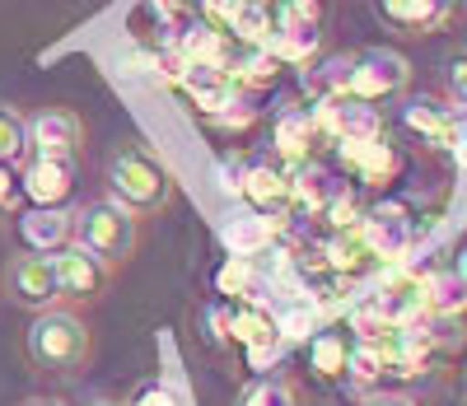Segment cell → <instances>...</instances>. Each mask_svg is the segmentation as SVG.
Masks as SVG:
<instances>
[{"label": "cell", "mask_w": 467, "mask_h": 406, "mask_svg": "<svg viewBox=\"0 0 467 406\" xmlns=\"http://www.w3.org/2000/svg\"><path fill=\"white\" fill-rule=\"evenodd\" d=\"M173 196V178L164 169V159L145 150V145H117L108 154V201H117L122 211L140 215H160Z\"/></svg>", "instance_id": "1"}, {"label": "cell", "mask_w": 467, "mask_h": 406, "mask_svg": "<svg viewBox=\"0 0 467 406\" xmlns=\"http://www.w3.org/2000/svg\"><path fill=\"white\" fill-rule=\"evenodd\" d=\"M24 346H28V359L37 370L75 374V370H85V359H89V328H85V318H75L70 308H47V313L33 318Z\"/></svg>", "instance_id": "2"}, {"label": "cell", "mask_w": 467, "mask_h": 406, "mask_svg": "<svg viewBox=\"0 0 467 406\" xmlns=\"http://www.w3.org/2000/svg\"><path fill=\"white\" fill-rule=\"evenodd\" d=\"M136 238H140V220L108 196L89 201L80 215H70V243H80L85 253H94L108 271L122 266L136 253Z\"/></svg>", "instance_id": "3"}, {"label": "cell", "mask_w": 467, "mask_h": 406, "mask_svg": "<svg viewBox=\"0 0 467 406\" xmlns=\"http://www.w3.org/2000/svg\"><path fill=\"white\" fill-rule=\"evenodd\" d=\"M411 85V61L393 47H365L350 57V70H346V85H341V99H356V103H383V99H398L407 94Z\"/></svg>", "instance_id": "4"}, {"label": "cell", "mask_w": 467, "mask_h": 406, "mask_svg": "<svg viewBox=\"0 0 467 406\" xmlns=\"http://www.w3.org/2000/svg\"><path fill=\"white\" fill-rule=\"evenodd\" d=\"M5 295L19 304V308H33V313H47L61 304V290H57V266L52 257L43 253H24L10 262L5 271Z\"/></svg>", "instance_id": "5"}, {"label": "cell", "mask_w": 467, "mask_h": 406, "mask_svg": "<svg viewBox=\"0 0 467 406\" xmlns=\"http://www.w3.org/2000/svg\"><path fill=\"white\" fill-rule=\"evenodd\" d=\"M85 145V121L70 108H43L28 121V150L33 159H61V164H75V154Z\"/></svg>", "instance_id": "6"}, {"label": "cell", "mask_w": 467, "mask_h": 406, "mask_svg": "<svg viewBox=\"0 0 467 406\" xmlns=\"http://www.w3.org/2000/svg\"><path fill=\"white\" fill-rule=\"evenodd\" d=\"M52 266H57V290H61V299H70V304L99 299V295L108 290V276H112L94 253L80 248V243H66L61 253H52Z\"/></svg>", "instance_id": "7"}, {"label": "cell", "mask_w": 467, "mask_h": 406, "mask_svg": "<svg viewBox=\"0 0 467 406\" xmlns=\"http://www.w3.org/2000/svg\"><path fill=\"white\" fill-rule=\"evenodd\" d=\"M374 15L398 37H431L453 19L449 0H374Z\"/></svg>", "instance_id": "8"}, {"label": "cell", "mask_w": 467, "mask_h": 406, "mask_svg": "<svg viewBox=\"0 0 467 406\" xmlns=\"http://www.w3.org/2000/svg\"><path fill=\"white\" fill-rule=\"evenodd\" d=\"M19 192L37 211H61L70 201V192H75V169L61 164V159H28V169L19 178Z\"/></svg>", "instance_id": "9"}, {"label": "cell", "mask_w": 467, "mask_h": 406, "mask_svg": "<svg viewBox=\"0 0 467 406\" xmlns=\"http://www.w3.org/2000/svg\"><path fill=\"white\" fill-rule=\"evenodd\" d=\"M327 117H332L337 141H341V145H350V150L379 145V136H383V117H379V108H369V103L337 99V103H327Z\"/></svg>", "instance_id": "10"}, {"label": "cell", "mask_w": 467, "mask_h": 406, "mask_svg": "<svg viewBox=\"0 0 467 406\" xmlns=\"http://www.w3.org/2000/svg\"><path fill=\"white\" fill-rule=\"evenodd\" d=\"M19 238H24L28 253L52 257V253H61L70 243V215L66 211H37V206H28L19 215Z\"/></svg>", "instance_id": "11"}, {"label": "cell", "mask_w": 467, "mask_h": 406, "mask_svg": "<svg viewBox=\"0 0 467 406\" xmlns=\"http://www.w3.org/2000/svg\"><path fill=\"white\" fill-rule=\"evenodd\" d=\"M402 121H407L411 131L431 136L435 145H449V136H453V127H458L453 108H449V103H440V99H411V103H407V112H402Z\"/></svg>", "instance_id": "12"}, {"label": "cell", "mask_w": 467, "mask_h": 406, "mask_svg": "<svg viewBox=\"0 0 467 406\" xmlns=\"http://www.w3.org/2000/svg\"><path fill=\"white\" fill-rule=\"evenodd\" d=\"M220 243L239 257V262H253V257H262V248L271 243V224L262 220V215H234L224 229H220Z\"/></svg>", "instance_id": "13"}, {"label": "cell", "mask_w": 467, "mask_h": 406, "mask_svg": "<svg viewBox=\"0 0 467 406\" xmlns=\"http://www.w3.org/2000/svg\"><path fill=\"white\" fill-rule=\"evenodd\" d=\"M420 295H425V308L435 318H462L467 313V286H462L458 271H435L420 286Z\"/></svg>", "instance_id": "14"}, {"label": "cell", "mask_w": 467, "mask_h": 406, "mask_svg": "<svg viewBox=\"0 0 467 406\" xmlns=\"http://www.w3.org/2000/svg\"><path fill=\"white\" fill-rule=\"evenodd\" d=\"M346 359H350V341L341 332H314L308 337V370L318 379H346Z\"/></svg>", "instance_id": "15"}, {"label": "cell", "mask_w": 467, "mask_h": 406, "mask_svg": "<svg viewBox=\"0 0 467 406\" xmlns=\"http://www.w3.org/2000/svg\"><path fill=\"white\" fill-rule=\"evenodd\" d=\"M365 243H369V253H379V257H402L407 243H411V229L398 215H374L365 224Z\"/></svg>", "instance_id": "16"}, {"label": "cell", "mask_w": 467, "mask_h": 406, "mask_svg": "<svg viewBox=\"0 0 467 406\" xmlns=\"http://www.w3.org/2000/svg\"><path fill=\"white\" fill-rule=\"evenodd\" d=\"M229 28L234 37H244V43H262L271 37V10L262 5V0H239V10L229 15Z\"/></svg>", "instance_id": "17"}, {"label": "cell", "mask_w": 467, "mask_h": 406, "mask_svg": "<svg viewBox=\"0 0 467 406\" xmlns=\"http://www.w3.org/2000/svg\"><path fill=\"white\" fill-rule=\"evenodd\" d=\"M440 79H444V103L453 108V117L467 121V47H458V52L444 57Z\"/></svg>", "instance_id": "18"}, {"label": "cell", "mask_w": 467, "mask_h": 406, "mask_svg": "<svg viewBox=\"0 0 467 406\" xmlns=\"http://www.w3.org/2000/svg\"><path fill=\"white\" fill-rule=\"evenodd\" d=\"M308 145H314V117H308L304 108L285 112V117L276 121V150L290 154V159H299Z\"/></svg>", "instance_id": "19"}, {"label": "cell", "mask_w": 467, "mask_h": 406, "mask_svg": "<svg viewBox=\"0 0 467 406\" xmlns=\"http://www.w3.org/2000/svg\"><path fill=\"white\" fill-rule=\"evenodd\" d=\"M24 154H28V121L10 103H0V164L15 169Z\"/></svg>", "instance_id": "20"}, {"label": "cell", "mask_w": 467, "mask_h": 406, "mask_svg": "<svg viewBox=\"0 0 467 406\" xmlns=\"http://www.w3.org/2000/svg\"><path fill=\"white\" fill-rule=\"evenodd\" d=\"M383 374H388V359H383V350H379L374 341L350 346V359H346V379H350V383L369 388V383H379Z\"/></svg>", "instance_id": "21"}, {"label": "cell", "mask_w": 467, "mask_h": 406, "mask_svg": "<svg viewBox=\"0 0 467 406\" xmlns=\"http://www.w3.org/2000/svg\"><path fill=\"white\" fill-rule=\"evenodd\" d=\"M239 406H299V397H295V383L285 374H271V379H257Z\"/></svg>", "instance_id": "22"}, {"label": "cell", "mask_w": 467, "mask_h": 406, "mask_svg": "<svg viewBox=\"0 0 467 406\" xmlns=\"http://www.w3.org/2000/svg\"><path fill=\"white\" fill-rule=\"evenodd\" d=\"M257 206H271V201H281L285 196V178H281V169H271V164H257V169H248V187H244Z\"/></svg>", "instance_id": "23"}, {"label": "cell", "mask_w": 467, "mask_h": 406, "mask_svg": "<svg viewBox=\"0 0 467 406\" xmlns=\"http://www.w3.org/2000/svg\"><path fill=\"white\" fill-rule=\"evenodd\" d=\"M127 406H187L169 383H140L136 392H131V401Z\"/></svg>", "instance_id": "24"}, {"label": "cell", "mask_w": 467, "mask_h": 406, "mask_svg": "<svg viewBox=\"0 0 467 406\" xmlns=\"http://www.w3.org/2000/svg\"><path fill=\"white\" fill-rule=\"evenodd\" d=\"M308 328H314V304H295V308L276 322V332H281V337H290V341L308 337Z\"/></svg>", "instance_id": "25"}, {"label": "cell", "mask_w": 467, "mask_h": 406, "mask_svg": "<svg viewBox=\"0 0 467 406\" xmlns=\"http://www.w3.org/2000/svg\"><path fill=\"white\" fill-rule=\"evenodd\" d=\"M182 47H187V57H197V66L220 57V43H215V33H211V28H192V33L182 37Z\"/></svg>", "instance_id": "26"}, {"label": "cell", "mask_w": 467, "mask_h": 406, "mask_svg": "<svg viewBox=\"0 0 467 406\" xmlns=\"http://www.w3.org/2000/svg\"><path fill=\"white\" fill-rule=\"evenodd\" d=\"M248 286V262H239V257H234L224 271H220V290H234V295H239Z\"/></svg>", "instance_id": "27"}, {"label": "cell", "mask_w": 467, "mask_h": 406, "mask_svg": "<svg viewBox=\"0 0 467 406\" xmlns=\"http://www.w3.org/2000/svg\"><path fill=\"white\" fill-rule=\"evenodd\" d=\"M15 192H19V178H15V169L10 164H0V211L15 201Z\"/></svg>", "instance_id": "28"}, {"label": "cell", "mask_w": 467, "mask_h": 406, "mask_svg": "<svg viewBox=\"0 0 467 406\" xmlns=\"http://www.w3.org/2000/svg\"><path fill=\"white\" fill-rule=\"evenodd\" d=\"M449 150H453V159L467 169V121L458 117V127H453V136H449Z\"/></svg>", "instance_id": "29"}, {"label": "cell", "mask_w": 467, "mask_h": 406, "mask_svg": "<svg viewBox=\"0 0 467 406\" xmlns=\"http://www.w3.org/2000/svg\"><path fill=\"white\" fill-rule=\"evenodd\" d=\"M360 406H416L411 397H398V392H379V397H365Z\"/></svg>", "instance_id": "30"}, {"label": "cell", "mask_w": 467, "mask_h": 406, "mask_svg": "<svg viewBox=\"0 0 467 406\" xmlns=\"http://www.w3.org/2000/svg\"><path fill=\"white\" fill-rule=\"evenodd\" d=\"M24 406H61V401H52V397H33V401H24Z\"/></svg>", "instance_id": "31"}, {"label": "cell", "mask_w": 467, "mask_h": 406, "mask_svg": "<svg viewBox=\"0 0 467 406\" xmlns=\"http://www.w3.org/2000/svg\"><path fill=\"white\" fill-rule=\"evenodd\" d=\"M453 271H458V276H462V286H467V253H462V257H458V266H453Z\"/></svg>", "instance_id": "32"}, {"label": "cell", "mask_w": 467, "mask_h": 406, "mask_svg": "<svg viewBox=\"0 0 467 406\" xmlns=\"http://www.w3.org/2000/svg\"><path fill=\"white\" fill-rule=\"evenodd\" d=\"M89 406H117V401H89Z\"/></svg>", "instance_id": "33"}, {"label": "cell", "mask_w": 467, "mask_h": 406, "mask_svg": "<svg viewBox=\"0 0 467 406\" xmlns=\"http://www.w3.org/2000/svg\"><path fill=\"white\" fill-rule=\"evenodd\" d=\"M449 5H453V10H458V5H467V0H449Z\"/></svg>", "instance_id": "34"}]
</instances>
